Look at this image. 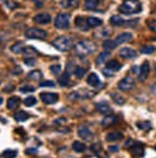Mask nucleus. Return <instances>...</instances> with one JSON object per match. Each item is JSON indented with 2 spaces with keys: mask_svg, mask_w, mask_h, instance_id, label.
Instances as JSON below:
<instances>
[{
  "mask_svg": "<svg viewBox=\"0 0 156 158\" xmlns=\"http://www.w3.org/2000/svg\"><path fill=\"white\" fill-rule=\"evenodd\" d=\"M142 11V3L139 0H125L119 7V12L124 15L138 14Z\"/></svg>",
  "mask_w": 156,
  "mask_h": 158,
  "instance_id": "f257e3e1",
  "label": "nucleus"
},
{
  "mask_svg": "<svg viewBox=\"0 0 156 158\" xmlns=\"http://www.w3.org/2000/svg\"><path fill=\"white\" fill-rule=\"evenodd\" d=\"M97 45L91 40H81L75 45V51L80 57L93 54L97 51Z\"/></svg>",
  "mask_w": 156,
  "mask_h": 158,
  "instance_id": "f03ea898",
  "label": "nucleus"
},
{
  "mask_svg": "<svg viewBox=\"0 0 156 158\" xmlns=\"http://www.w3.org/2000/svg\"><path fill=\"white\" fill-rule=\"evenodd\" d=\"M52 44L56 49H58L61 52H66L72 48L73 40L71 38H69V36L62 35V36H59V38H57L52 42Z\"/></svg>",
  "mask_w": 156,
  "mask_h": 158,
  "instance_id": "7ed1b4c3",
  "label": "nucleus"
},
{
  "mask_svg": "<svg viewBox=\"0 0 156 158\" xmlns=\"http://www.w3.org/2000/svg\"><path fill=\"white\" fill-rule=\"evenodd\" d=\"M25 35L28 39H35V40H44L46 39L47 33L39 28H30L25 31Z\"/></svg>",
  "mask_w": 156,
  "mask_h": 158,
  "instance_id": "20e7f679",
  "label": "nucleus"
},
{
  "mask_svg": "<svg viewBox=\"0 0 156 158\" xmlns=\"http://www.w3.org/2000/svg\"><path fill=\"white\" fill-rule=\"evenodd\" d=\"M70 23V15L69 14H60L55 19V26L58 29H65Z\"/></svg>",
  "mask_w": 156,
  "mask_h": 158,
  "instance_id": "39448f33",
  "label": "nucleus"
},
{
  "mask_svg": "<svg viewBox=\"0 0 156 158\" xmlns=\"http://www.w3.org/2000/svg\"><path fill=\"white\" fill-rule=\"evenodd\" d=\"M118 87L122 91H130L135 87V81L131 77H125L119 82Z\"/></svg>",
  "mask_w": 156,
  "mask_h": 158,
  "instance_id": "423d86ee",
  "label": "nucleus"
},
{
  "mask_svg": "<svg viewBox=\"0 0 156 158\" xmlns=\"http://www.w3.org/2000/svg\"><path fill=\"white\" fill-rule=\"evenodd\" d=\"M78 134L79 136L84 139L85 141H91L94 138V134L93 132L90 131V129L85 127V126H80L78 129Z\"/></svg>",
  "mask_w": 156,
  "mask_h": 158,
  "instance_id": "0eeeda50",
  "label": "nucleus"
},
{
  "mask_svg": "<svg viewBox=\"0 0 156 158\" xmlns=\"http://www.w3.org/2000/svg\"><path fill=\"white\" fill-rule=\"evenodd\" d=\"M40 98L43 103L47 105H52L59 101V95L56 93H41Z\"/></svg>",
  "mask_w": 156,
  "mask_h": 158,
  "instance_id": "6e6552de",
  "label": "nucleus"
},
{
  "mask_svg": "<svg viewBox=\"0 0 156 158\" xmlns=\"http://www.w3.org/2000/svg\"><path fill=\"white\" fill-rule=\"evenodd\" d=\"M150 63L149 61H145L142 66L140 67V72H139V80L141 81H144L148 79L149 75H150Z\"/></svg>",
  "mask_w": 156,
  "mask_h": 158,
  "instance_id": "1a4fd4ad",
  "label": "nucleus"
},
{
  "mask_svg": "<svg viewBox=\"0 0 156 158\" xmlns=\"http://www.w3.org/2000/svg\"><path fill=\"white\" fill-rule=\"evenodd\" d=\"M119 55H120V57H122L123 59H125V60H131V59H134L136 58L137 56V53L135 50H133L132 48H129V47H124L120 50L119 52Z\"/></svg>",
  "mask_w": 156,
  "mask_h": 158,
  "instance_id": "9d476101",
  "label": "nucleus"
},
{
  "mask_svg": "<svg viewBox=\"0 0 156 158\" xmlns=\"http://www.w3.org/2000/svg\"><path fill=\"white\" fill-rule=\"evenodd\" d=\"M52 17L49 14L46 13H43V14H39L36 15L34 17V21L38 24H41V25H45V24H48L51 22Z\"/></svg>",
  "mask_w": 156,
  "mask_h": 158,
  "instance_id": "9b49d317",
  "label": "nucleus"
},
{
  "mask_svg": "<svg viewBox=\"0 0 156 158\" xmlns=\"http://www.w3.org/2000/svg\"><path fill=\"white\" fill-rule=\"evenodd\" d=\"M130 152L134 156H143L144 155V145L140 142H135L130 147Z\"/></svg>",
  "mask_w": 156,
  "mask_h": 158,
  "instance_id": "f8f14e48",
  "label": "nucleus"
},
{
  "mask_svg": "<svg viewBox=\"0 0 156 158\" xmlns=\"http://www.w3.org/2000/svg\"><path fill=\"white\" fill-rule=\"evenodd\" d=\"M96 109L100 113H103V114H109L112 112L111 107H110L109 105L107 103H105V102H100V103H97Z\"/></svg>",
  "mask_w": 156,
  "mask_h": 158,
  "instance_id": "ddd939ff",
  "label": "nucleus"
},
{
  "mask_svg": "<svg viewBox=\"0 0 156 158\" xmlns=\"http://www.w3.org/2000/svg\"><path fill=\"white\" fill-rule=\"evenodd\" d=\"M132 34L130 33H123L121 35H119L117 36V39L115 40V41L117 42V44H123V43H125V42H128L132 40Z\"/></svg>",
  "mask_w": 156,
  "mask_h": 158,
  "instance_id": "4468645a",
  "label": "nucleus"
},
{
  "mask_svg": "<svg viewBox=\"0 0 156 158\" xmlns=\"http://www.w3.org/2000/svg\"><path fill=\"white\" fill-rule=\"evenodd\" d=\"M87 83L93 87H98L99 85H101V80L98 77L97 74L91 73L87 78Z\"/></svg>",
  "mask_w": 156,
  "mask_h": 158,
  "instance_id": "2eb2a0df",
  "label": "nucleus"
},
{
  "mask_svg": "<svg viewBox=\"0 0 156 158\" xmlns=\"http://www.w3.org/2000/svg\"><path fill=\"white\" fill-rule=\"evenodd\" d=\"M117 123H118V117L114 116V115H108V116L105 117L102 121V125L104 127H110V126H113Z\"/></svg>",
  "mask_w": 156,
  "mask_h": 158,
  "instance_id": "dca6fc26",
  "label": "nucleus"
},
{
  "mask_svg": "<svg viewBox=\"0 0 156 158\" xmlns=\"http://www.w3.org/2000/svg\"><path fill=\"white\" fill-rule=\"evenodd\" d=\"M19 103H20V99L19 98H18V97H12V98L9 99L8 102H7V107L10 110H14V109L18 107Z\"/></svg>",
  "mask_w": 156,
  "mask_h": 158,
  "instance_id": "f3484780",
  "label": "nucleus"
},
{
  "mask_svg": "<svg viewBox=\"0 0 156 158\" xmlns=\"http://www.w3.org/2000/svg\"><path fill=\"white\" fill-rule=\"evenodd\" d=\"M106 68L111 70L112 72H116V71H119L122 68V64L116 60H110L106 63Z\"/></svg>",
  "mask_w": 156,
  "mask_h": 158,
  "instance_id": "a211bd4d",
  "label": "nucleus"
},
{
  "mask_svg": "<svg viewBox=\"0 0 156 158\" xmlns=\"http://www.w3.org/2000/svg\"><path fill=\"white\" fill-rule=\"evenodd\" d=\"M124 137L123 133L121 132H117V131H114V132H110L106 135V141L108 142H116V141H119V140H122Z\"/></svg>",
  "mask_w": 156,
  "mask_h": 158,
  "instance_id": "6ab92c4d",
  "label": "nucleus"
},
{
  "mask_svg": "<svg viewBox=\"0 0 156 158\" xmlns=\"http://www.w3.org/2000/svg\"><path fill=\"white\" fill-rule=\"evenodd\" d=\"M87 25L90 27V28H94V27H98V26H101L103 24V20L100 19L98 17H94V16H90L87 18Z\"/></svg>",
  "mask_w": 156,
  "mask_h": 158,
  "instance_id": "aec40b11",
  "label": "nucleus"
},
{
  "mask_svg": "<svg viewBox=\"0 0 156 158\" xmlns=\"http://www.w3.org/2000/svg\"><path fill=\"white\" fill-rule=\"evenodd\" d=\"M58 81L60 83V85L61 86H66L69 85V81H70V74L68 72L63 73L62 75H60L58 79Z\"/></svg>",
  "mask_w": 156,
  "mask_h": 158,
  "instance_id": "412c9836",
  "label": "nucleus"
},
{
  "mask_svg": "<svg viewBox=\"0 0 156 158\" xmlns=\"http://www.w3.org/2000/svg\"><path fill=\"white\" fill-rule=\"evenodd\" d=\"M14 120L17 121V122H24V121L28 120L29 119V114L25 112V111H18L14 114Z\"/></svg>",
  "mask_w": 156,
  "mask_h": 158,
  "instance_id": "4be33fe9",
  "label": "nucleus"
},
{
  "mask_svg": "<svg viewBox=\"0 0 156 158\" xmlns=\"http://www.w3.org/2000/svg\"><path fill=\"white\" fill-rule=\"evenodd\" d=\"M110 57V53L105 51V52H103L99 55V57L97 58V63L99 65H102V64L105 63L107 61V60L109 59Z\"/></svg>",
  "mask_w": 156,
  "mask_h": 158,
  "instance_id": "5701e85b",
  "label": "nucleus"
},
{
  "mask_svg": "<svg viewBox=\"0 0 156 158\" xmlns=\"http://www.w3.org/2000/svg\"><path fill=\"white\" fill-rule=\"evenodd\" d=\"M136 126L138 127V128H140L141 131H149L151 129V124L149 121H141V122L137 123Z\"/></svg>",
  "mask_w": 156,
  "mask_h": 158,
  "instance_id": "b1692460",
  "label": "nucleus"
},
{
  "mask_svg": "<svg viewBox=\"0 0 156 158\" xmlns=\"http://www.w3.org/2000/svg\"><path fill=\"white\" fill-rule=\"evenodd\" d=\"M72 148H73V150H74L76 152H84V150L86 148V146L84 143L76 141V142L73 143Z\"/></svg>",
  "mask_w": 156,
  "mask_h": 158,
  "instance_id": "393cba45",
  "label": "nucleus"
},
{
  "mask_svg": "<svg viewBox=\"0 0 156 158\" xmlns=\"http://www.w3.org/2000/svg\"><path fill=\"white\" fill-rule=\"evenodd\" d=\"M118 46L117 42L115 40H107L104 42V48L110 51V50H114Z\"/></svg>",
  "mask_w": 156,
  "mask_h": 158,
  "instance_id": "a878e982",
  "label": "nucleus"
},
{
  "mask_svg": "<svg viewBox=\"0 0 156 158\" xmlns=\"http://www.w3.org/2000/svg\"><path fill=\"white\" fill-rule=\"evenodd\" d=\"M76 25L79 27V28H80V30H84V31H86L87 29H88V25H87V23L85 24V22H84V17H80V16H78L77 18H76Z\"/></svg>",
  "mask_w": 156,
  "mask_h": 158,
  "instance_id": "bb28decb",
  "label": "nucleus"
},
{
  "mask_svg": "<svg viewBox=\"0 0 156 158\" xmlns=\"http://www.w3.org/2000/svg\"><path fill=\"white\" fill-rule=\"evenodd\" d=\"M110 22L114 26H122L123 24H125V20L119 15H113L110 18Z\"/></svg>",
  "mask_w": 156,
  "mask_h": 158,
  "instance_id": "cd10ccee",
  "label": "nucleus"
},
{
  "mask_svg": "<svg viewBox=\"0 0 156 158\" xmlns=\"http://www.w3.org/2000/svg\"><path fill=\"white\" fill-rule=\"evenodd\" d=\"M99 0H85V8L87 10H95L99 6Z\"/></svg>",
  "mask_w": 156,
  "mask_h": 158,
  "instance_id": "c85d7f7f",
  "label": "nucleus"
},
{
  "mask_svg": "<svg viewBox=\"0 0 156 158\" xmlns=\"http://www.w3.org/2000/svg\"><path fill=\"white\" fill-rule=\"evenodd\" d=\"M24 48H25V46H24L23 42H17L14 46H12L11 50L14 54H19V53H22L24 51Z\"/></svg>",
  "mask_w": 156,
  "mask_h": 158,
  "instance_id": "c756f323",
  "label": "nucleus"
},
{
  "mask_svg": "<svg viewBox=\"0 0 156 158\" xmlns=\"http://www.w3.org/2000/svg\"><path fill=\"white\" fill-rule=\"evenodd\" d=\"M111 97H112L113 101L119 106H122L125 103V98L123 96H121L120 94H118V93H113V94H111Z\"/></svg>",
  "mask_w": 156,
  "mask_h": 158,
  "instance_id": "7c9ffc66",
  "label": "nucleus"
},
{
  "mask_svg": "<svg viewBox=\"0 0 156 158\" xmlns=\"http://www.w3.org/2000/svg\"><path fill=\"white\" fill-rule=\"evenodd\" d=\"M29 78L34 81H39L42 79V73L39 70H34L29 73Z\"/></svg>",
  "mask_w": 156,
  "mask_h": 158,
  "instance_id": "2f4dec72",
  "label": "nucleus"
},
{
  "mask_svg": "<svg viewBox=\"0 0 156 158\" xmlns=\"http://www.w3.org/2000/svg\"><path fill=\"white\" fill-rule=\"evenodd\" d=\"M80 0H65V3H61L63 8H76L79 6Z\"/></svg>",
  "mask_w": 156,
  "mask_h": 158,
  "instance_id": "473e14b6",
  "label": "nucleus"
},
{
  "mask_svg": "<svg viewBox=\"0 0 156 158\" xmlns=\"http://www.w3.org/2000/svg\"><path fill=\"white\" fill-rule=\"evenodd\" d=\"M155 50H156L155 46H153V45H146V46H144V47L141 48V53L142 54H146V55H150L153 52H155Z\"/></svg>",
  "mask_w": 156,
  "mask_h": 158,
  "instance_id": "72a5a7b5",
  "label": "nucleus"
},
{
  "mask_svg": "<svg viewBox=\"0 0 156 158\" xmlns=\"http://www.w3.org/2000/svg\"><path fill=\"white\" fill-rule=\"evenodd\" d=\"M25 53V56H27L28 58H34L35 55H38V51H36L35 49H34L33 47H26L24 48V51Z\"/></svg>",
  "mask_w": 156,
  "mask_h": 158,
  "instance_id": "f704fd0d",
  "label": "nucleus"
},
{
  "mask_svg": "<svg viewBox=\"0 0 156 158\" xmlns=\"http://www.w3.org/2000/svg\"><path fill=\"white\" fill-rule=\"evenodd\" d=\"M74 73H75V75H76V77H77L78 79H81V78H84V75L86 74V69L84 68V67L78 66V67H76Z\"/></svg>",
  "mask_w": 156,
  "mask_h": 158,
  "instance_id": "c9c22d12",
  "label": "nucleus"
},
{
  "mask_svg": "<svg viewBox=\"0 0 156 158\" xmlns=\"http://www.w3.org/2000/svg\"><path fill=\"white\" fill-rule=\"evenodd\" d=\"M24 104L26 106H33L36 104V99L34 96H29L24 100Z\"/></svg>",
  "mask_w": 156,
  "mask_h": 158,
  "instance_id": "e433bc0d",
  "label": "nucleus"
},
{
  "mask_svg": "<svg viewBox=\"0 0 156 158\" xmlns=\"http://www.w3.org/2000/svg\"><path fill=\"white\" fill-rule=\"evenodd\" d=\"M16 155H17V152L14 150H6L2 153L3 157H15Z\"/></svg>",
  "mask_w": 156,
  "mask_h": 158,
  "instance_id": "4c0bfd02",
  "label": "nucleus"
},
{
  "mask_svg": "<svg viewBox=\"0 0 156 158\" xmlns=\"http://www.w3.org/2000/svg\"><path fill=\"white\" fill-rule=\"evenodd\" d=\"M50 70L52 71V73L54 75H59V74L61 72V66L60 64H57V65H52L50 67Z\"/></svg>",
  "mask_w": 156,
  "mask_h": 158,
  "instance_id": "58836bf2",
  "label": "nucleus"
},
{
  "mask_svg": "<svg viewBox=\"0 0 156 158\" xmlns=\"http://www.w3.org/2000/svg\"><path fill=\"white\" fill-rule=\"evenodd\" d=\"M19 90H20L22 93H28V92H34L35 89V87L32 86V85H25V86L20 87Z\"/></svg>",
  "mask_w": 156,
  "mask_h": 158,
  "instance_id": "ea45409f",
  "label": "nucleus"
},
{
  "mask_svg": "<svg viewBox=\"0 0 156 158\" xmlns=\"http://www.w3.org/2000/svg\"><path fill=\"white\" fill-rule=\"evenodd\" d=\"M40 86L42 87H45V86H49V87H54L55 86V82L52 81H42L40 82Z\"/></svg>",
  "mask_w": 156,
  "mask_h": 158,
  "instance_id": "a19ab883",
  "label": "nucleus"
},
{
  "mask_svg": "<svg viewBox=\"0 0 156 158\" xmlns=\"http://www.w3.org/2000/svg\"><path fill=\"white\" fill-rule=\"evenodd\" d=\"M148 26L152 32L156 34V20H150L148 22Z\"/></svg>",
  "mask_w": 156,
  "mask_h": 158,
  "instance_id": "79ce46f5",
  "label": "nucleus"
},
{
  "mask_svg": "<svg viewBox=\"0 0 156 158\" xmlns=\"http://www.w3.org/2000/svg\"><path fill=\"white\" fill-rule=\"evenodd\" d=\"M91 148H92V151L95 152L96 153H99L100 152H102V147L100 146V144H94L92 147H91Z\"/></svg>",
  "mask_w": 156,
  "mask_h": 158,
  "instance_id": "37998d69",
  "label": "nucleus"
},
{
  "mask_svg": "<svg viewBox=\"0 0 156 158\" xmlns=\"http://www.w3.org/2000/svg\"><path fill=\"white\" fill-rule=\"evenodd\" d=\"M25 63L27 64V65L32 66V65H34V64L35 63V60L34 58H28L27 60H25Z\"/></svg>",
  "mask_w": 156,
  "mask_h": 158,
  "instance_id": "c03bdc74",
  "label": "nucleus"
},
{
  "mask_svg": "<svg viewBox=\"0 0 156 158\" xmlns=\"http://www.w3.org/2000/svg\"><path fill=\"white\" fill-rule=\"evenodd\" d=\"M32 1L35 4L36 8H41L43 6V3L45 0H32Z\"/></svg>",
  "mask_w": 156,
  "mask_h": 158,
  "instance_id": "a18cd8bd",
  "label": "nucleus"
},
{
  "mask_svg": "<svg viewBox=\"0 0 156 158\" xmlns=\"http://www.w3.org/2000/svg\"><path fill=\"white\" fill-rule=\"evenodd\" d=\"M26 153H28V154H35V153H38V151H36L35 148H27Z\"/></svg>",
  "mask_w": 156,
  "mask_h": 158,
  "instance_id": "49530a36",
  "label": "nucleus"
},
{
  "mask_svg": "<svg viewBox=\"0 0 156 158\" xmlns=\"http://www.w3.org/2000/svg\"><path fill=\"white\" fill-rule=\"evenodd\" d=\"M118 150H119L118 147H110L109 148V151H112V152H118Z\"/></svg>",
  "mask_w": 156,
  "mask_h": 158,
  "instance_id": "de8ad7c7",
  "label": "nucleus"
},
{
  "mask_svg": "<svg viewBox=\"0 0 156 158\" xmlns=\"http://www.w3.org/2000/svg\"><path fill=\"white\" fill-rule=\"evenodd\" d=\"M151 90H152V92H153V93H155V94H156V83H155L154 85H152V86H151Z\"/></svg>",
  "mask_w": 156,
  "mask_h": 158,
  "instance_id": "09e8293b",
  "label": "nucleus"
},
{
  "mask_svg": "<svg viewBox=\"0 0 156 158\" xmlns=\"http://www.w3.org/2000/svg\"><path fill=\"white\" fill-rule=\"evenodd\" d=\"M3 103V99L2 98H0V105H1Z\"/></svg>",
  "mask_w": 156,
  "mask_h": 158,
  "instance_id": "8fccbe9b",
  "label": "nucleus"
},
{
  "mask_svg": "<svg viewBox=\"0 0 156 158\" xmlns=\"http://www.w3.org/2000/svg\"><path fill=\"white\" fill-rule=\"evenodd\" d=\"M155 75H156V67H155Z\"/></svg>",
  "mask_w": 156,
  "mask_h": 158,
  "instance_id": "3c124183",
  "label": "nucleus"
},
{
  "mask_svg": "<svg viewBox=\"0 0 156 158\" xmlns=\"http://www.w3.org/2000/svg\"><path fill=\"white\" fill-rule=\"evenodd\" d=\"M155 150H156V147H155Z\"/></svg>",
  "mask_w": 156,
  "mask_h": 158,
  "instance_id": "603ef678",
  "label": "nucleus"
}]
</instances>
